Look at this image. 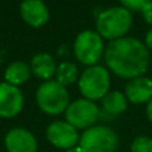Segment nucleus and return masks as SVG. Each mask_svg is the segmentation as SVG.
I'll list each match as a JSON object with an SVG mask.
<instances>
[{"instance_id": "obj_1", "label": "nucleus", "mask_w": 152, "mask_h": 152, "mask_svg": "<svg viewBox=\"0 0 152 152\" xmlns=\"http://www.w3.org/2000/svg\"><path fill=\"white\" fill-rule=\"evenodd\" d=\"M104 58L108 68L123 79L139 77L150 66L147 45L136 37H120L110 42Z\"/></svg>"}, {"instance_id": "obj_2", "label": "nucleus", "mask_w": 152, "mask_h": 152, "mask_svg": "<svg viewBox=\"0 0 152 152\" xmlns=\"http://www.w3.org/2000/svg\"><path fill=\"white\" fill-rule=\"evenodd\" d=\"M132 26V16L127 8L112 7L100 12L96 19L97 34L108 40L124 37Z\"/></svg>"}, {"instance_id": "obj_3", "label": "nucleus", "mask_w": 152, "mask_h": 152, "mask_svg": "<svg viewBox=\"0 0 152 152\" xmlns=\"http://www.w3.org/2000/svg\"><path fill=\"white\" fill-rule=\"evenodd\" d=\"M36 103L47 115H60L69 105V96L66 87L56 80H47L37 88Z\"/></svg>"}, {"instance_id": "obj_4", "label": "nucleus", "mask_w": 152, "mask_h": 152, "mask_svg": "<svg viewBox=\"0 0 152 152\" xmlns=\"http://www.w3.org/2000/svg\"><path fill=\"white\" fill-rule=\"evenodd\" d=\"M118 135L105 126L87 128L79 139V147L84 152H115L118 148Z\"/></svg>"}, {"instance_id": "obj_5", "label": "nucleus", "mask_w": 152, "mask_h": 152, "mask_svg": "<svg viewBox=\"0 0 152 152\" xmlns=\"http://www.w3.org/2000/svg\"><path fill=\"white\" fill-rule=\"evenodd\" d=\"M79 89L87 100H99L108 94L110 74L104 67H88L79 79Z\"/></svg>"}, {"instance_id": "obj_6", "label": "nucleus", "mask_w": 152, "mask_h": 152, "mask_svg": "<svg viewBox=\"0 0 152 152\" xmlns=\"http://www.w3.org/2000/svg\"><path fill=\"white\" fill-rule=\"evenodd\" d=\"M103 51H104L103 40L97 32L83 31L77 35L74 44V52L80 63L89 67L95 66L102 58Z\"/></svg>"}, {"instance_id": "obj_7", "label": "nucleus", "mask_w": 152, "mask_h": 152, "mask_svg": "<svg viewBox=\"0 0 152 152\" xmlns=\"http://www.w3.org/2000/svg\"><path fill=\"white\" fill-rule=\"evenodd\" d=\"M99 118V107L94 102L87 99L75 100L66 110V121L76 129H87L89 127H94Z\"/></svg>"}, {"instance_id": "obj_8", "label": "nucleus", "mask_w": 152, "mask_h": 152, "mask_svg": "<svg viewBox=\"0 0 152 152\" xmlns=\"http://www.w3.org/2000/svg\"><path fill=\"white\" fill-rule=\"evenodd\" d=\"M47 139L53 147L60 150H71L79 143L77 129L69 123L63 120H58L51 123L47 127Z\"/></svg>"}, {"instance_id": "obj_9", "label": "nucleus", "mask_w": 152, "mask_h": 152, "mask_svg": "<svg viewBox=\"0 0 152 152\" xmlns=\"http://www.w3.org/2000/svg\"><path fill=\"white\" fill-rule=\"evenodd\" d=\"M23 94L16 86L0 83V118H15L23 110Z\"/></svg>"}, {"instance_id": "obj_10", "label": "nucleus", "mask_w": 152, "mask_h": 152, "mask_svg": "<svg viewBox=\"0 0 152 152\" xmlns=\"http://www.w3.org/2000/svg\"><path fill=\"white\" fill-rule=\"evenodd\" d=\"M4 144L8 152H37L35 136L26 128H12L5 135Z\"/></svg>"}, {"instance_id": "obj_11", "label": "nucleus", "mask_w": 152, "mask_h": 152, "mask_svg": "<svg viewBox=\"0 0 152 152\" xmlns=\"http://www.w3.org/2000/svg\"><path fill=\"white\" fill-rule=\"evenodd\" d=\"M20 15L27 24L42 27L48 21L50 12L42 0H24L20 5Z\"/></svg>"}, {"instance_id": "obj_12", "label": "nucleus", "mask_w": 152, "mask_h": 152, "mask_svg": "<svg viewBox=\"0 0 152 152\" xmlns=\"http://www.w3.org/2000/svg\"><path fill=\"white\" fill-rule=\"evenodd\" d=\"M126 97L134 104L150 102L152 99V79L145 76L131 79L126 86Z\"/></svg>"}, {"instance_id": "obj_13", "label": "nucleus", "mask_w": 152, "mask_h": 152, "mask_svg": "<svg viewBox=\"0 0 152 152\" xmlns=\"http://www.w3.org/2000/svg\"><path fill=\"white\" fill-rule=\"evenodd\" d=\"M56 64L55 60L48 53H37L32 58L31 61V71L34 72L37 77L50 80L53 75L56 74Z\"/></svg>"}, {"instance_id": "obj_14", "label": "nucleus", "mask_w": 152, "mask_h": 152, "mask_svg": "<svg viewBox=\"0 0 152 152\" xmlns=\"http://www.w3.org/2000/svg\"><path fill=\"white\" fill-rule=\"evenodd\" d=\"M102 107L107 115L118 116L121 112H124L127 108V97L121 92L112 91L108 92L102 99Z\"/></svg>"}, {"instance_id": "obj_15", "label": "nucleus", "mask_w": 152, "mask_h": 152, "mask_svg": "<svg viewBox=\"0 0 152 152\" xmlns=\"http://www.w3.org/2000/svg\"><path fill=\"white\" fill-rule=\"evenodd\" d=\"M31 76V67L24 61H13L5 69V80L12 86H20L26 83Z\"/></svg>"}, {"instance_id": "obj_16", "label": "nucleus", "mask_w": 152, "mask_h": 152, "mask_svg": "<svg viewBox=\"0 0 152 152\" xmlns=\"http://www.w3.org/2000/svg\"><path fill=\"white\" fill-rule=\"evenodd\" d=\"M56 81L63 87L75 83L77 80V67L71 61H63L56 68Z\"/></svg>"}, {"instance_id": "obj_17", "label": "nucleus", "mask_w": 152, "mask_h": 152, "mask_svg": "<svg viewBox=\"0 0 152 152\" xmlns=\"http://www.w3.org/2000/svg\"><path fill=\"white\" fill-rule=\"evenodd\" d=\"M132 152H152V139L148 136H137L131 144Z\"/></svg>"}, {"instance_id": "obj_18", "label": "nucleus", "mask_w": 152, "mask_h": 152, "mask_svg": "<svg viewBox=\"0 0 152 152\" xmlns=\"http://www.w3.org/2000/svg\"><path fill=\"white\" fill-rule=\"evenodd\" d=\"M152 0H120V3L123 4L124 8L131 11H142L148 3H151Z\"/></svg>"}, {"instance_id": "obj_19", "label": "nucleus", "mask_w": 152, "mask_h": 152, "mask_svg": "<svg viewBox=\"0 0 152 152\" xmlns=\"http://www.w3.org/2000/svg\"><path fill=\"white\" fill-rule=\"evenodd\" d=\"M142 12H143V16H144L145 21H147L148 24H152V1L148 3V4L143 8Z\"/></svg>"}, {"instance_id": "obj_20", "label": "nucleus", "mask_w": 152, "mask_h": 152, "mask_svg": "<svg viewBox=\"0 0 152 152\" xmlns=\"http://www.w3.org/2000/svg\"><path fill=\"white\" fill-rule=\"evenodd\" d=\"M145 45H147V48L152 50V28L145 35Z\"/></svg>"}, {"instance_id": "obj_21", "label": "nucleus", "mask_w": 152, "mask_h": 152, "mask_svg": "<svg viewBox=\"0 0 152 152\" xmlns=\"http://www.w3.org/2000/svg\"><path fill=\"white\" fill-rule=\"evenodd\" d=\"M147 116H148V119L152 121V99L148 102V104H147Z\"/></svg>"}, {"instance_id": "obj_22", "label": "nucleus", "mask_w": 152, "mask_h": 152, "mask_svg": "<svg viewBox=\"0 0 152 152\" xmlns=\"http://www.w3.org/2000/svg\"><path fill=\"white\" fill-rule=\"evenodd\" d=\"M66 152H84V151H83V148L77 145V147H74V148H71V150H67Z\"/></svg>"}]
</instances>
